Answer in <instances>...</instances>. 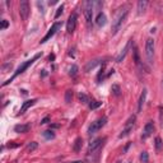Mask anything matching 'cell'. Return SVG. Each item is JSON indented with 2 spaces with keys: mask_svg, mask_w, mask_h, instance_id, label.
Segmentation results:
<instances>
[{
  "mask_svg": "<svg viewBox=\"0 0 163 163\" xmlns=\"http://www.w3.org/2000/svg\"><path fill=\"white\" fill-rule=\"evenodd\" d=\"M69 163H84L83 161H74V162H69Z\"/></svg>",
  "mask_w": 163,
  "mask_h": 163,
  "instance_id": "33",
  "label": "cell"
},
{
  "mask_svg": "<svg viewBox=\"0 0 163 163\" xmlns=\"http://www.w3.org/2000/svg\"><path fill=\"white\" fill-rule=\"evenodd\" d=\"M78 99H79V102L83 103V105H89V102H91L89 97L87 96V94H84V93H79V94H78Z\"/></svg>",
  "mask_w": 163,
  "mask_h": 163,
  "instance_id": "19",
  "label": "cell"
},
{
  "mask_svg": "<svg viewBox=\"0 0 163 163\" xmlns=\"http://www.w3.org/2000/svg\"><path fill=\"white\" fill-rule=\"evenodd\" d=\"M146 7H148V1H139L138 3V14H143L146 10Z\"/></svg>",
  "mask_w": 163,
  "mask_h": 163,
  "instance_id": "17",
  "label": "cell"
},
{
  "mask_svg": "<svg viewBox=\"0 0 163 163\" xmlns=\"http://www.w3.org/2000/svg\"><path fill=\"white\" fill-rule=\"evenodd\" d=\"M93 5L94 1H85V4H84V15H85V19L88 23H91L92 17H93Z\"/></svg>",
  "mask_w": 163,
  "mask_h": 163,
  "instance_id": "8",
  "label": "cell"
},
{
  "mask_svg": "<svg viewBox=\"0 0 163 163\" xmlns=\"http://www.w3.org/2000/svg\"><path fill=\"white\" fill-rule=\"evenodd\" d=\"M60 27H61V23H60V22H56V23H54V24H52V27H51V28L48 29L47 34H46V36L43 37L42 40H41V43H45V42H47V41L50 40L51 37H52L54 34L56 33V32H58V29L60 28Z\"/></svg>",
  "mask_w": 163,
  "mask_h": 163,
  "instance_id": "9",
  "label": "cell"
},
{
  "mask_svg": "<svg viewBox=\"0 0 163 163\" xmlns=\"http://www.w3.org/2000/svg\"><path fill=\"white\" fill-rule=\"evenodd\" d=\"M106 22H107V18H106V15L103 14V13H98V15H97L96 18V24L98 27H103L106 24Z\"/></svg>",
  "mask_w": 163,
  "mask_h": 163,
  "instance_id": "15",
  "label": "cell"
},
{
  "mask_svg": "<svg viewBox=\"0 0 163 163\" xmlns=\"http://www.w3.org/2000/svg\"><path fill=\"white\" fill-rule=\"evenodd\" d=\"M111 92H112L113 94H115L116 97H119L121 94V89H120V85L119 84H113L112 88H111Z\"/></svg>",
  "mask_w": 163,
  "mask_h": 163,
  "instance_id": "23",
  "label": "cell"
},
{
  "mask_svg": "<svg viewBox=\"0 0 163 163\" xmlns=\"http://www.w3.org/2000/svg\"><path fill=\"white\" fill-rule=\"evenodd\" d=\"M48 121H50V119H48V117H45L42 121H41V124H42V125H43V124H47Z\"/></svg>",
  "mask_w": 163,
  "mask_h": 163,
  "instance_id": "32",
  "label": "cell"
},
{
  "mask_svg": "<svg viewBox=\"0 0 163 163\" xmlns=\"http://www.w3.org/2000/svg\"><path fill=\"white\" fill-rule=\"evenodd\" d=\"M154 131V124L153 121H149L145 124V126H144V130H143V134H142V139L145 140L146 138H149L152 135V133Z\"/></svg>",
  "mask_w": 163,
  "mask_h": 163,
  "instance_id": "11",
  "label": "cell"
},
{
  "mask_svg": "<svg viewBox=\"0 0 163 163\" xmlns=\"http://www.w3.org/2000/svg\"><path fill=\"white\" fill-rule=\"evenodd\" d=\"M75 28H77V14L73 13V14L69 17V19H68L66 31L69 32V33H73V32L75 31Z\"/></svg>",
  "mask_w": 163,
  "mask_h": 163,
  "instance_id": "10",
  "label": "cell"
},
{
  "mask_svg": "<svg viewBox=\"0 0 163 163\" xmlns=\"http://www.w3.org/2000/svg\"><path fill=\"white\" fill-rule=\"evenodd\" d=\"M29 3L27 0H22L19 3V15L22 18V21H27L28 19V15H29Z\"/></svg>",
  "mask_w": 163,
  "mask_h": 163,
  "instance_id": "5",
  "label": "cell"
},
{
  "mask_svg": "<svg viewBox=\"0 0 163 163\" xmlns=\"http://www.w3.org/2000/svg\"><path fill=\"white\" fill-rule=\"evenodd\" d=\"M127 163H130V162H127Z\"/></svg>",
  "mask_w": 163,
  "mask_h": 163,
  "instance_id": "36",
  "label": "cell"
},
{
  "mask_svg": "<svg viewBox=\"0 0 163 163\" xmlns=\"http://www.w3.org/2000/svg\"><path fill=\"white\" fill-rule=\"evenodd\" d=\"M36 102H37V99H28V101H26V102L23 103V105H22V107H21L19 112H21V113H24L27 110H28L29 107H32V106H33Z\"/></svg>",
  "mask_w": 163,
  "mask_h": 163,
  "instance_id": "14",
  "label": "cell"
},
{
  "mask_svg": "<svg viewBox=\"0 0 163 163\" xmlns=\"http://www.w3.org/2000/svg\"><path fill=\"white\" fill-rule=\"evenodd\" d=\"M82 145H83V139L82 138H77L74 142V145H73V149H74V152H80L82 149Z\"/></svg>",
  "mask_w": 163,
  "mask_h": 163,
  "instance_id": "18",
  "label": "cell"
},
{
  "mask_svg": "<svg viewBox=\"0 0 163 163\" xmlns=\"http://www.w3.org/2000/svg\"><path fill=\"white\" fill-rule=\"evenodd\" d=\"M8 26H9V23H8V21L3 19V21H1V29H7V28H8Z\"/></svg>",
  "mask_w": 163,
  "mask_h": 163,
  "instance_id": "31",
  "label": "cell"
},
{
  "mask_svg": "<svg viewBox=\"0 0 163 163\" xmlns=\"http://www.w3.org/2000/svg\"><path fill=\"white\" fill-rule=\"evenodd\" d=\"M127 13H129L127 8H122V9H120V13L117 14V17H116V19L113 21V24H112V34H116L119 32V29H120V27L122 26L124 21L126 19Z\"/></svg>",
  "mask_w": 163,
  "mask_h": 163,
  "instance_id": "2",
  "label": "cell"
},
{
  "mask_svg": "<svg viewBox=\"0 0 163 163\" xmlns=\"http://www.w3.org/2000/svg\"><path fill=\"white\" fill-rule=\"evenodd\" d=\"M29 129H31V126H29L28 124H19V125H15V126H14V131L18 133V134L27 133Z\"/></svg>",
  "mask_w": 163,
  "mask_h": 163,
  "instance_id": "13",
  "label": "cell"
},
{
  "mask_svg": "<svg viewBox=\"0 0 163 163\" xmlns=\"http://www.w3.org/2000/svg\"><path fill=\"white\" fill-rule=\"evenodd\" d=\"M40 56H41V54H37V55H34V56H33V58H32V59H29V60H27L26 62H23V64H22L21 66H19V68H18V69H17V72L14 73V75H13V77L10 78V79H8L7 82H5V83H3V87H5V85H8V84H9V83H12V82H13V80L15 79V78L18 77V75H19V74H22V73H23L24 70H26L27 68L29 66V65H32V64H33V62L36 61L37 59L40 58Z\"/></svg>",
  "mask_w": 163,
  "mask_h": 163,
  "instance_id": "1",
  "label": "cell"
},
{
  "mask_svg": "<svg viewBox=\"0 0 163 163\" xmlns=\"http://www.w3.org/2000/svg\"><path fill=\"white\" fill-rule=\"evenodd\" d=\"M131 41H133V40H129V42L126 43V46L124 47V50H122L121 54L117 56V59H116V62H121V61L125 59V56H126V54H127V51H129L130 46H131Z\"/></svg>",
  "mask_w": 163,
  "mask_h": 163,
  "instance_id": "12",
  "label": "cell"
},
{
  "mask_svg": "<svg viewBox=\"0 0 163 163\" xmlns=\"http://www.w3.org/2000/svg\"><path fill=\"white\" fill-rule=\"evenodd\" d=\"M154 145H156V150L157 152H161L163 149V143H162V139L161 138H156V143H154Z\"/></svg>",
  "mask_w": 163,
  "mask_h": 163,
  "instance_id": "22",
  "label": "cell"
},
{
  "mask_svg": "<svg viewBox=\"0 0 163 163\" xmlns=\"http://www.w3.org/2000/svg\"><path fill=\"white\" fill-rule=\"evenodd\" d=\"M37 148H38V143H36V142H31V143L28 144V146H27V149H28L29 152L36 150Z\"/></svg>",
  "mask_w": 163,
  "mask_h": 163,
  "instance_id": "27",
  "label": "cell"
},
{
  "mask_svg": "<svg viewBox=\"0 0 163 163\" xmlns=\"http://www.w3.org/2000/svg\"><path fill=\"white\" fill-rule=\"evenodd\" d=\"M145 98H146V89H144L143 93L140 94L139 102H138V112H142L143 106H144V102H145Z\"/></svg>",
  "mask_w": 163,
  "mask_h": 163,
  "instance_id": "16",
  "label": "cell"
},
{
  "mask_svg": "<svg viewBox=\"0 0 163 163\" xmlns=\"http://www.w3.org/2000/svg\"><path fill=\"white\" fill-rule=\"evenodd\" d=\"M106 142V138H97L96 140H93L88 146V154H93L94 152H97Z\"/></svg>",
  "mask_w": 163,
  "mask_h": 163,
  "instance_id": "7",
  "label": "cell"
},
{
  "mask_svg": "<svg viewBox=\"0 0 163 163\" xmlns=\"http://www.w3.org/2000/svg\"><path fill=\"white\" fill-rule=\"evenodd\" d=\"M78 74V66L77 65H72V68H70V70H69V75H72V77H75V75Z\"/></svg>",
  "mask_w": 163,
  "mask_h": 163,
  "instance_id": "28",
  "label": "cell"
},
{
  "mask_svg": "<svg viewBox=\"0 0 163 163\" xmlns=\"http://www.w3.org/2000/svg\"><path fill=\"white\" fill-rule=\"evenodd\" d=\"M117 163H121V162H117Z\"/></svg>",
  "mask_w": 163,
  "mask_h": 163,
  "instance_id": "35",
  "label": "cell"
},
{
  "mask_svg": "<svg viewBox=\"0 0 163 163\" xmlns=\"http://www.w3.org/2000/svg\"><path fill=\"white\" fill-rule=\"evenodd\" d=\"M135 120H136V117H135L134 115L130 116L129 120H127V121H126V124H125L124 130H122L121 134L119 135V138H125V136H127V135H129L130 133H131L133 127H134V125H135Z\"/></svg>",
  "mask_w": 163,
  "mask_h": 163,
  "instance_id": "4",
  "label": "cell"
},
{
  "mask_svg": "<svg viewBox=\"0 0 163 163\" xmlns=\"http://www.w3.org/2000/svg\"><path fill=\"white\" fill-rule=\"evenodd\" d=\"M145 55L149 62H153V56H154V40L148 38L145 42Z\"/></svg>",
  "mask_w": 163,
  "mask_h": 163,
  "instance_id": "6",
  "label": "cell"
},
{
  "mask_svg": "<svg viewBox=\"0 0 163 163\" xmlns=\"http://www.w3.org/2000/svg\"><path fill=\"white\" fill-rule=\"evenodd\" d=\"M48 59H50V60H54V59H55V56H54V55H50V58H48Z\"/></svg>",
  "mask_w": 163,
  "mask_h": 163,
  "instance_id": "34",
  "label": "cell"
},
{
  "mask_svg": "<svg viewBox=\"0 0 163 163\" xmlns=\"http://www.w3.org/2000/svg\"><path fill=\"white\" fill-rule=\"evenodd\" d=\"M148 159H149L148 153H146V152H143L142 156H140V161H142L143 163H148Z\"/></svg>",
  "mask_w": 163,
  "mask_h": 163,
  "instance_id": "29",
  "label": "cell"
},
{
  "mask_svg": "<svg viewBox=\"0 0 163 163\" xmlns=\"http://www.w3.org/2000/svg\"><path fill=\"white\" fill-rule=\"evenodd\" d=\"M73 99V91L72 89H68L66 92H65V102L66 103H70Z\"/></svg>",
  "mask_w": 163,
  "mask_h": 163,
  "instance_id": "24",
  "label": "cell"
},
{
  "mask_svg": "<svg viewBox=\"0 0 163 163\" xmlns=\"http://www.w3.org/2000/svg\"><path fill=\"white\" fill-rule=\"evenodd\" d=\"M43 136H45L46 139H54V138H55V133H54L52 130H46V131H43Z\"/></svg>",
  "mask_w": 163,
  "mask_h": 163,
  "instance_id": "26",
  "label": "cell"
},
{
  "mask_svg": "<svg viewBox=\"0 0 163 163\" xmlns=\"http://www.w3.org/2000/svg\"><path fill=\"white\" fill-rule=\"evenodd\" d=\"M106 122H107V117H106V116H103V117H99L98 120H96L94 122H92V125L88 127V134H89V135L96 134V133L98 131L101 127L105 126Z\"/></svg>",
  "mask_w": 163,
  "mask_h": 163,
  "instance_id": "3",
  "label": "cell"
},
{
  "mask_svg": "<svg viewBox=\"0 0 163 163\" xmlns=\"http://www.w3.org/2000/svg\"><path fill=\"white\" fill-rule=\"evenodd\" d=\"M101 106H102L101 101H92V102H89V108H91V110H96V108L101 107Z\"/></svg>",
  "mask_w": 163,
  "mask_h": 163,
  "instance_id": "25",
  "label": "cell"
},
{
  "mask_svg": "<svg viewBox=\"0 0 163 163\" xmlns=\"http://www.w3.org/2000/svg\"><path fill=\"white\" fill-rule=\"evenodd\" d=\"M99 60H93V61H91V62H88V64H87V66H85V72H91L92 69H94V68L97 66V65L99 64Z\"/></svg>",
  "mask_w": 163,
  "mask_h": 163,
  "instance_id": "20",
  "label": "cell"
},
{
  "mask_svg": "<svg viewBox=\"0 0 163 163\" xmlns=\"http://www.w3.org/2000/svg\"><path fill=\"white\" fill-rule=\"evenodd\" d=\"M133 55H134V61L136 65H140V56H139V51H138V47L134 46V50H133Z\"/></svg>",
  "mask_w": 163,
  "mask_h": 163,
  "instance_id": "21",
  "label": "cell"
},
{
  "mask_svg": "<svg viewBox=\"0 0 163 163\" xmlns=\"http://www.w3.org/2000/svg\"><path fill=\"white\" fill-rule=\"evenodd\" d=\"M62 9H64V5H60V7H59L58 8V12H56V14H55V18H56V19H58V18L59 17H60V15H61V13H62Z\"/></svg>",
  "mask_w": 163,
  "mask_h": 163,
  "instance_id": "30",
  "label": "cell"
}]
</instances>
